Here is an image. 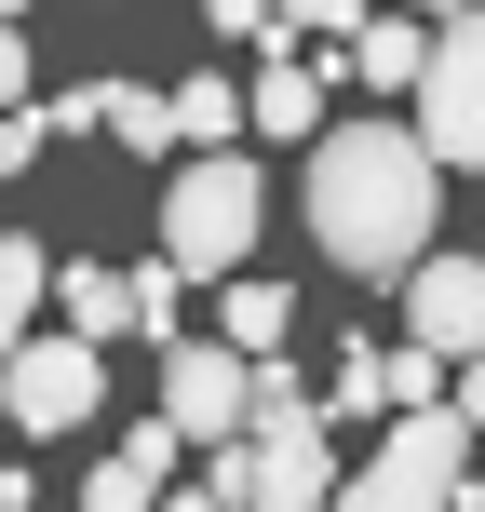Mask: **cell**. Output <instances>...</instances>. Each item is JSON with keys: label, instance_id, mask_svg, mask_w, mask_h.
<instances>
[{"label": "cell", "instance_id": "obj_3", "mask_svg": "<svg viewBox=\"0 0 485 512\" xmlns=\"http://www.w3.org/2000/svg\"><path fill=\"white\" fill-rule=\"evenodd\" d=\"M472 472H485L472 418L432 405V418H391V432H378V459L351 472V499H337V512H472Z\"/></svg>", "mask_w": 485, "mask_h": 512}, {"label": "cell", "instance_id": "obj_19", "mask_svg": "<svg viewBox=\"0 0 485 512\" xmlns=\"http://www.w3.org/2000/svg\"><path fill=\"white\" fill-rule=\"evenodd\" d=\"M162 512H230V499H216V486H176V499H162Z\"/></svg>", "mask_w": 485, "mask_h": 512}, {"label": "cell", "instance_id": "obj_15", "mask_svg": "<svg viewBox=\"0 0 485 512\" xmlns=\"http://www.w3.org/2000/svg\"><path fill=\"white\" fill-rule=\"evenodd\" d=\"M324 418H378V432H391V351H378V337H351V351H337Z\"/></svg>", "mask_w": 485, "mask_h": 512}, {"label": "cell", "instance_id": "obj_5", "mask_svg": "<svg viewBox=\"0 0 485 512\" xmlns=\"http://www.w3.org/2000/svg\"><path fill=\"white\" fill-rule=\"evenodd\" d=\"M418 149L445 162V176H485V0L472 14H445V54H432V81H418Z\"/></svg>", "mask_w": 485, "mask_h": 512}, {"label": "cell", "instance_id": "obj_13", "mask_svg": "<svg viewBox=\"0 0 485 512\" xmlns=\"http://www.w3.org/2000/svg\"><path fill=\"white\" fill-rule=\"evenodd\" d=\"M68 337H95V351H122L135 324V270H108V256H68Z\"/></svg>", "mask_w": 485, "mask_h": 512}, {"label": "cell", "instance_id": "obj_4", "mask_svg": "<svg viewBox=\"0 0 485 512\" xmlns=\"http://www.w3.org/2000/svg\"><path fill=\"white\" fill-rule=\"evenodd\" d=\"M256 391H270V364H243L230 337H176V351H162V418H176L189 459L256 445Z\"/></svg>", "mask_w": 485, "mask_h": 512}, {"label": "cell", "instance_id": "obj_16", "mask_svg": "<svg viewBox=\"0 0 485 512\" xmlns=\"http://www.w3.org/2000/svg\"><path fill=\"white\" fill-rule=\"evenodd\" d=\"M176 283H189V270H176V256H149V270H135V324H149V337H162V351H176Z\"/></svg>", "mask_w": 485, "mask_h": 512}, {"label": "cell", "instance_id": "obj_20", "mask_svg": "<svg viewBox=\"0 0 485 512\" xmlns=\"http://www.w3.org/2000/svg\"><path fill=\"white\" fill-rule=\"evenodd\" d=\"M472 512H485V472H472Z\"/></svg>", "mask_w": 485, "mask_h": 512}, {"label": "cell", "instance_id": "obj_14", "mask_svg": "<svg viewBox=\"0 0 485 512\" xmlns=\"http://www.w3.org/2000/svg\"><path fill=\"white\" fill-rule=\"evenodd\" d=\"M108 135H122L135 162H176V95H149V81H108Z\"/></svg>", "mask_w": 485, "mask_h": 512}, {"label": "cell", "instance_id": "obj_2", "mask_svg": "<svg viewBox=\"0 0 485 512\" xmlns=\"http://www.w3.org/2000/svg\"><path fill=\"white\" fill-rule=\"evenodd\" d=\"M256 230H270V176H256L243 149L176 162V176H162V256H176L189 283H216V297H230L243 256H256Z\"/></svg>", "mask_w": 485, "mask_h": 512}, {"label": "cell", "instance_id": "obj_12", "mask_svg": "<svg viewBox=\"0 0 485 512\" xmlns=\"http://www.w3.org/2000/svg\"><path fill=\"white\" fill-rule=\"evenodd\" d=\"M216 337H230L243 364H283V337H297V283H270V270H243L230 297H216Z\"/></svg>", "mask_w": 485, "mask_h": 512}, {"label": "cell", "instance_id": "obj_17", "mask_svg": "<svg viewBox=\"0 0 485 512\" xmlns=\"http://www.w3.org/2000/svg\"><path fill=\"white\" fill-rule=\"evenodd\" d=\"M41 149H54V108H14V135H0V176H41Z\"/></svg>", "mask_w": 485, "mask_h": 512}, {"label": "cell", "instance_id": "obj_6", "mask_svg": "<svg viewBox=\"0 0 485 512\" xmlns=\"http://www.w3.org/2000/svg\"><path fill=\"white\" fill-rule=\"evenodd\" d=\"M0 405H14V432H27V445L81 432V418L108 405V351H95V337H68V324H54V337H27V351H14V391H0Z\"/></svg>", "mask_w": 485, "mask_h": 512}, {"label": "cell", "instance_id": "obj_7", "mask_svg": "<svg viewBox=\"0 0 485 512\" xmlns=\"http://www.w3.org/2000/svg\"><path fill=\"white\" fill-rule=\"evenodd\" d=\"M405 351L485 364V256H432V270L405 283Z\"/></svg>", "mask_w": 485, "mask_h": 512}, {"label": "cell", "instance_id": "obj_9", "mask_svg": "<svg viewBox=\"0 0 485 512\" xmlns=\"http://www.w3.org/2000/svg\"><path fill=\"white\" fill-rule=\"evenodd\" d=\"M189 445H176V418H149V432H122V459H95L81 472V512H162V472H176Z\"/></svg>", "mask_w": 485, "mask_h": 512}, {"label": "cell", "instance_id": "obj_8", "mask_svg": "<svg viewBox=\"0 0 485 512\" xmlns=\"http://www.w3.org/2000/svg\"><path fill=\"white\" fill-rule=\"evenodd\" d=\"M432 54H445V27H432V14H364V41L337 54V68H351L364 95H405V108H418V81H432Z\"/></svg>", "mask_w": 485, "mask_h": 512}, {"label": "cell", "instance_id": "obj_11", "mask_svg": "<svg viewBox=\"0 0 485 512\" xmlns=\"http://www.w3.org/2000/svg\"><path fill=\"white\" fill-rule=\"evenodd\" d=\"M243 122H256V95H243L230 68H189V81H176V149H189V162L243 149Z\"/></svg>", "mask_w": 485, "mask_h": 512}, {"label": "cell", "instance_id": "obj_10", "mask_svg": "<svg viewBox=\"0 0 485 512\" xmlns=\"http://www.w3.org/2000/svg\"><path fill=\"white\" fill-rule=\"evenodd\" d=\"M243 95H256V135H283V149H324V135H337V122H324V68H310V54H270Z\"/></svg>", "mask_w": 485, "mask_h": 512}, {"label": "cell", "instance_id": "obj_18", "mask_svg": "<svg viewBox=\"0 0 485 512\" xmlns=\"http://www.w3.org/2000/svg\"><path fill=\"white\" fill-rule=\"evenodd\" d=\"M459 418H472V445H485V364H459Z\"/></svg>", "mask_w": 485, "mask_h": 512}, {"label": "cell", "instance_id": "obj_1", "mask_svg": "<svg viewBox=\"0 0 485 512\" xmlns=\"http://www.w3.org/2000/svg\"><path fill=\"white\" fill-rule=\"evenodd\" d=\"M297 216H310V243L351 283H418L432 270V216H445V162L418 149V122L364 108V122H337L324 149H310Z\"/></svg>", "mask_w": 485, "mask_h": 512}]
</instances>
